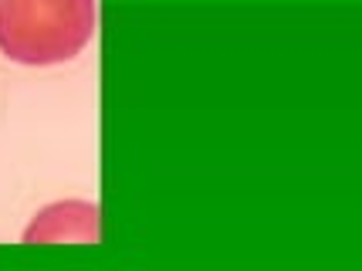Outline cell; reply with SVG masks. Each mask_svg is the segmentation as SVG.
<instances>
[{"mask_svg": "<svg viewBox=\"0 0 362 271\" xmlns=\"http://www.w3.org/2000/svg\"><path fill=\"white\" fill-rule=\"evenodd\" d=\"M95 0H0V51L17 64H62L95 38Z\"/></svg>", "mask_w": 362, "mask_h": 271, "instance_id": "obj_1", "label": "cell"}, {"mask_svg": "<svg viewBox=\"0 0 362 271\" xmlns=\"http://www.w3.org/2000/svg\"><path fill=\"white\" fill-rule=\"evenodd\" d=\"M98 207L88 200H58L37 210L24 231V244H95Z\"/></svg>", "mask_w": 362, "mask_h": 271, "instance_id": "obj_2", "label": "cell"}]
</instances>
